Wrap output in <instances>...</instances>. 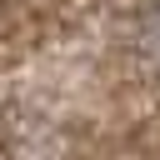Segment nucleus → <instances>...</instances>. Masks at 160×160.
Instances as JSON below:
<instances>
[{"instance_id":"obj_1","label":"nucleus","mask_w":160,"mask_h":160,"mask_svg":"<svg viewBox=\"0 0 160 160\" xmlns=\"http://www.w3.org/2000/svg\"><path fill=\"white\" fill-rule=\"evenodd\" d=\"M140 40H145V55L160 65V5L145 15V25H140Z\"/></svg>"}]
</instances>
